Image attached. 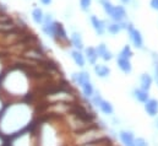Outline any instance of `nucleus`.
I'll return each mask as SVG.
<instances>
[{
  "label": "nucleus",
  "mask_w": 158,
  "mask_h": 146,
  "mask_svg": "<svg viewBox=\"0 0 158 146\" xmlns=\"http://www.w3.org/2000/svg\"><path fill=\"white\" fill-rule=\"evenodd\" d=\"M126 28H127V31H129V33H130V38L132 39L135 47H136V48H142V47H143V41H142V36H141L140 31L135 30L131 24L127 25Z\"/></svg>",
  "instance_id": "obj_1"
},
{
  "label": "nucleus",
  "mask_w": 158,
  "mask_h": 146,
  "mask_svg": "<svg viewBox=\"0 0 158 146\" xmlns=\"http://www.w3.org/2000/svg\"><path fill=\"white\" fill-rule=\"evenodd\" d=\"M93 102L96 103L97 107L101 108V110H102L103 113H106V114H112V113H113V107H112V105H110L109 102L104 101L101 96H96V97L93 98Z\"/></svg>",
  "instance_id": "obj_2"
},
{
  "label": "nucleus",
  "mask_w": 158,
  "mask_h": 146,
  "mask_svg": "<svg viewBox=\"0 0 158 146\" xmlns=\"http://www.w3.org/2000/svg\"><path fill=\"white\" fill-rule=\"evenodd\" d=\"M110 16H112V19H113L114 21L121 22V21L125 19V16H126L125 9H124L123 6H114L113 10H112V12H110Z\"/></svg>",
  "instance_id": "obj_3"
},
{
  "label": "nucleus",
  "mask_w": 158,
  "mask_h": 146,
  "mask_svg": "<svg viewBox=\"0 0 158 146\" xmlns=\"http://www.w3.org/2000/svg\"><path fill=\"white\" fill-rule=\"evenodd\" d=\"M91 22L93 25V28L94 31L98 33V35H103L104 31H106V26H104V22L99 19H97L96 16H91Z\"/></svg>",
  "instance_id": "obj_4"
},
{
  "label": "nucleus",
  "mask_w": 158,
  "mask_h": 146,
  "mask_svg": "<svg viewBox=\"0 0 158 146\" xmlns=\"http://www.w3.org/2000/svg\"><path fill=\"white\" fill-rule=\"evenodd\" d=\"M146 105H145V108L147 110V113L150 114V115H156L158 112V102L156 100H150V101H146L145 102Z\"/></svg>",
  "instance_id": "obj_5"
},
{
  "label": "nucleus",
  "mask_w": 158,
  "mask_h": 146,
  "mask_svg": "<svg viewBox=\"0 0 158 146\" xmlns=\"http://www.w3.org/2000/svg\"><path fill=\"white\" fill-rule=\"evenodd\" d=\"M118 65L124 73H131V63L130 59H125L123 57H118Z\"/></svg>",
  "instance_id": "obj_6"
},
{
  "label": "nucleus",
  "mask_w": 158,
  "mask_h": 146,
  "mask_svg": "<svg viewBox=\"0 0 158 146\" xmlns=\"http://www.w3.org/2000/svg\"><path fill=\"white\" fill-rule=\"evenodd\" d=\"M120 139H121V141L125 144V146H135L134 136H132L131 133L121 131V133H120Z\"/></svg>",
  "instance_id": "obj_7"
},
{
  "label": "nucleus",
  "mask_w": 158,
  "mask_h": 146,
  "mask_svg": "<svg viewBox=\"0 0 158 146\" xmlns=\"http://www.w3.org/2000/svg\"><path fill=\"white\" fill-rule=\"evenodd\" d=\"M32 19H33V21H35L37 25L43 24V20H44L43 10L40 9V7H35V9H33V11H32Z\"/></svg>",
  "instance_id": "obj_8"
},
{
  "label": "nucleus",
  "mask_w": 158,
  "mask_h": 146,
  "mask_svg": "<svg viewBox=\"0 0 158 146\" xmlns=\"http://www.w3.org/2000/svg\"><path fill=\"white\" fill-rule=\"evenodd\" d=\"M141 84H142V90L143 91H148L152 84V79L148 74H143L141 75Z\"/></svg>",
  "instance_id": "obj_9"
},
{
  "label": "nucleus",
  "mask_w": 158,
  "mask_h": 146,
  "mask_svg": "<svg viewBox=\"0 0 158 146\" xmlns=\"http://www.w3.org/2000/svg\"><path fill=\"white\" fill-rule=\"evenodd\" d=\"M94 73L97 74V76H99V77H106V76H108V74L110 73V70L106 65H96L94 67Z\"/></svg>",
  "instance_id": "obj_10"
},
{
  "label": "nucleus",
  "mask_w": 158,
  "mask_h": 146,
  "mask_svg": "<svg viewBox=\"0 0 158 146\" xmlns=\"http://www.w3.org/2000/svg\"><path fill=\"white\" fill-rule=\"evenodd\" d=\"M86 54H87V58H88V62L91 63V64H94L96 63V60H97V58H98V55H97V52H96V49L94 48H87L86 49Z\"/></svg>",
  "instance_id": "obj_11"
},
{
  "label": "nucleus",
  "mask_w": 158,
  "mask_h": 146,
  "mask_svg": "<svg viewBox=\"0 0 158 146\" xmlns=\"http://www.w3.org/2000/svg\"><path fill=\"white\" fill-rule=\"evenodd\" d=\"M73 77H74V80L79 84L80 86H81V84H82V82H85V81H88V80H89V75H88L87 73L73 74Z\"/></svg>",
  "instance_id": "obj_12"
},
{
  "label": "nucleus",
  "mask_w": 158,
  "mask_h": 146,
  "mask_svg": "<svg viewBox=\"0 0 158 146\" xmlns=\"http://www.w3.org/2000/svg\"><path fill=\"white\" fill-rule=\"evenodd\" d=\"M71 57H73V59L75 60V63H76L79 67H83V65H85V59H83V55L80 53L79 50H74V52L71 53Z\"/></svg>",
  "instance_id": "obj_13"
},
{
  "label": "nucleus",
  "mask_w": 158,
  "mask_h": 146,
  "mask_svg": "<svg viewBox=\"0 0 158 146\" xmlns=\"http://www.w3.org/2000/svg\"><path fill=\"white\" fill-rule=\"evenodd\" d=\"M71 42H73V44H74V47L76 48V49H82L83 48V43H82V39H81V37H80L79 33H73V36H71Z\"/></svg>",
  "instance_id": "obj_14"
},
{
  "label": "nucleus",
  "mask_w": 158,
  "mask_h": 146,
  "mask_svg": "<svg viewBox=\"0 0 158 146\" xmlns=\"http://www.w3.org/2000/svg\"><path fill=\"white\" fill-rule=\"evenodd\" d=\"M81 87H82V90H83V93L86 95V96H92V93H93V87H92V85H91V82H89V80L88 81H85V82H82L81 84Z\"/></svg>",
  "instance_id": "obj_15"
},
{
  "label": "nucleus",
  "mask_w": 158,
  "mask_h": 146,
  "mask_svg": "<svg viewBox=\"0 0 158 146\" xmlns=\"http://www.w3.org/2000/svg\"><path fill=\"white\" fill-rule=\"evenodd\" d=\"M135 97L140 101V102H146L148 100V95H147V91H143V90H135Z\"/></svg>",
  "instance_id": "obj_16"
},
{
  "label": "nucleus",
  "mask_w": 158,
  "mask_h": 146,
  "mask_svg": "<svg viewBox=\"0 0 158 146\" xmlns=\"http://www.w3.org/2000/svg\"><path fill=\"white\" fill-rule=\"evenodd\" d=\"M123 27H126V26H123V25H119V24H112L108 26V32H110L112 35H117L118 32L121 31Z\"/></svg>",
  "instance_id": "obj_17"
},
{
  "label": "nucleus",
  "mask_w": 158,
  "mask_h": 146,
  "mask_svg": "<svg viewBox=\"0 0 158 146\" xmlns=\"http://www.w3.org/2000/svg\"><path fill=\"white\" fill-rule=\"evenodd\" d=\"M119 57H123V58H125V59H130V58L132 57V52H131L130 47H129V45H125V47L123 48V50L120 52Z\"/></svg>",
  "instance_id": "obj_18"
},
{
  "label": "nucleus",
  "mask_w": 158,
  "mask_h": 146,
  "mask_svg": "<svg viewBox=\"0 0 158 146\" xmlns=\"http://www.w3.org/2000/svg\"><path fill=\"white\" fill-rule=\"evenodd\" d=\"M91 2H92V0H80L81 9H82L83 11H87V10L89 9V6H91Z\"/></svg>",
  "instance_id": "obj_19"
},
{
  "label": "nucleus",
  "mask_w": 158,
  "mask_h": 146,
  "mask_svg": "<svg viewBox=\"0 0 158 146\" xmlns=\"http://www.w3.org/2000/svg\"><path fill=\"white\" fill-rule=\"evenodd\" d=\"M96 52H97V55H98V57H102V55L107 52V48H106V45H104V44H99V45H98V48L96 49Z\"/></svg>",
  "instance_id": "obj_20"
},
{
  "label": "nucleus",
  "mask_w": 158,
  "mask_h": 146,
  "mask_svg": "<svg viewBox=\"0 0 158 146\" xmlns=\"http://www.w3.org/2000/svg\"><path fill=\"white\" fill-rule=\"evenodd\" d=\"M135 146H148V145H147V143L142 138H139V139L135 140Z\"/></svg>",
  "instance_id": "obj_21"
},
{
  "label": "nucleus",
  "mask_w": 158,
  "mask_h": 146,
  "mask_svg": "<svg viewBox=\"0 0 158 146\" xmlns=\"http://www.w3.org/2000/svg\"><path fill=\"white\" fill-rule=\"evenodd\" d=\"M155 59V73H156V80H157V84H158V57H153Z\"/></svg>",
  "instance_id": "obj_22"
},
{
  "label": "nucleus",
  "mask_w": 158,
  "mask_h": 146,
  "mask_svg": "<svg viewBox=\"0 0 158 146\" xmlns=\"http://www.w3.org/2000/svg\"><path fill=\"white\" fill-rule=\"evenodd\" d=\"M102 58H103L104 60H110V59L113 58V55H112V53H110V52H108V50H107V52L102 55Z\"/></svg>",
  "instance_id": "obj_23"
},
{
  "label": "nucleus",
  "mask_w": 158,
  "mask_h": 146,
  "mask_svg": "<svg viewBox=\"0 0 158 146\" xmlns=\"http://www.w3.org/2000/svg\"><path fill=\"white\" fill-rule=\"evenodd\" d=\"M151 6H152V9L158 10V0H151Z\"/></svg>",
  "instance_id": "obj_24"
},
{
  "label": "nucleus",
  "mask_w": 158,
  "mask_h": 146,
  "mask_svg": "<svg viewBox=\"0 0 158 146\" xmlns=\"http://www.w3.org/2000/svg\"><path fill=\"white\" fill-rule=\"evenodd\" d=\"M52 1H53V0H40V2H42L43 5H49V4H52Z\"/></svg>",
  "instance_id": "obj_25"
},
{
  "label": "nucleus",
  "mask_w": 158,
  "mask_h": 146,
  "mask_svg": "<svg viewBox=\"0 0 158 146\" xmlns=\"http://www.w3.org/2000/svg\"><path fill=\"white\" fill-rule=\"evenodd\" d=\"M124 4H127V2H130V0H121Z\"/></svg>",
  "instance_id": "obj_26"
},
{
  "label": "nucleus",
  "mask_w": 158,
  "mask_h": 146,
  "mask_svg": "<svg viewBox=\"0 0 158 146\" xmlns=\"http://www.w3.org/2000/svg\"><path fill=\"white\" fill-rule=\"evenodd\" d=\"M156 124H157V127H158V120H157V123H156Z\"/></svg>",
  "instance_id": "obj_27"
}]
</instances>
